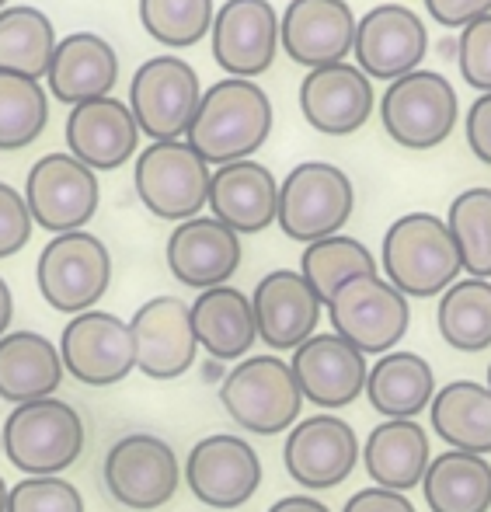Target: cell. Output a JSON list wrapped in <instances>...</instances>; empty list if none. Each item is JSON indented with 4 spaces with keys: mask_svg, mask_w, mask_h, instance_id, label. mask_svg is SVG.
I'll return each instance as SVG.
<instances>
[{
    "mask_svg": "<svg viewBox=\"0 0 491 512\" xmlns=\"http://www.w3.org/2000/svg\"><path fill=\"white\" fill-rule=\"evenodd\" d=\"M384 279L404 297H443L464 272L446 220L432 213H404L387 227L380 248Z\"/></svg>",
    "mask_w": 491,
    "mask_h": 512,
    "instance_id": "6da1fadb",
    "label": "cell"
},
{
    "mask_svg": "<svg viewBox=\"0 0 491 512\" xmlns=\"http://www.w3.org/2000/svg\"><path fill=\"white\" fill-rule=\"evenodd\" d=\"M272 133V102L255 81L223 77L202 95L189 126V143L206 164L248 161Z\"/></svg>",
    "mask_w": 491,
    "mask_h": 512,
    "instance_id": "7a4b0ae2",
    "label": "cell"
},
{
    "mask_svg": "<svg viewBox=\"0 0 491 512\" xmlns=\"http://www.w3.org/2000/svg\"><path fill=\"white\" fill-rule=\"evenodd\" d=\"M4 457L25 478H60L84 453V418L60 398L14 405L4 418Z\"/></svg>",
    "mask_w": 491,
    "mask_h": 512,
    "instance_id": "3957f363",
    "label": "cell"
},
{
    "mask_svg": "<svg viewBox=\"0 0 491 512\" xmlns=\"http://www.w3.org/2000/svg\"><path fill=\"white\" fill-rule=\"evenodd\" d=\"M220 405L251 436H279L300 422L303 394L279 356H248L223 377Z\"/></svg>",
    "mask_w": 491,
    "mask_h": 512,
    "instance_id": "277c9868",
    "label": "cell"
},
{
    "mask_svg": "<svg viewBox=\"0 0 491 512\" xmlns=\"http://www.w3.org/2000/svg\"><path fill=\"white\" fill-rule=\"evenodd\" d=\"M356 209L349 175L328 161H303L279 185V230L290 241L314 244L335 237Z\"/></svg>",
    "mask_w": 491,
    "mask_h": 512,
    "instance_id": "5b68a950",
    "label": "cell"
},
{
    "mask_svg": "<svg viewBox=\"0 0 491 512\" xmlns=\"http://www.w3.org/2000/svg\"><path fill=\"white\" fill-rule=\"evenodd\" d=\"M35 283L39 293L60 314H88L108 293L112 283V255L105 241L88 230L74 234H56L42 248L35 265Z\"/></svg>",
    "mask_w": 491,
    "mask_h": 512,
    "instance_id": "8992f818",
    "label": "cell"
},
{
    "mask_svg": "<svg viewBox=\"0 0 491 512\" xmlns=\"http://www.w3.org/2000/svg\"><path fill=\"white\" fill-rule=\"evenodd\" d=\"M136 196L154 216L171 223H185L209 206L213 171L189 140L150 143L136 157Z\"/></svg>",
    "mask_w": 491,
    "mask_h": 512,
    "instance_id": "52a82bcc",
    "label": "cell"
},
{
    "mask_svg": "<svg viewBox=\"0 0 491 512\" xmlns=\"http://www.w3.org/2000/svg\"><path fill=\"white\" fill-rule=\"evenodd\" d=\"M101 481L112 502L133 512H154L175 499L182 485L178 457L161 436L129 432L115 439L101 464Z\"/></svg>",
    "mask_w": 491,
    "mask_h": 512,
    "instance_id": "ba28073f",
    "label": "cell"
},
{
    "mask_svg": "<svg viewBox=\"0 0 491 512\" xmlns=\"http://www.w3.org/2000/svg\"><path fill=\"white\" fill-rule=\"evenodd\" d=\"M328 321L363 356H387L408 335L411 307L384 276H359L328 300Z\"/></svg>",
    "mask_w": 491,
    "mask_h": 512,
    "instance_id": "9c48e42d",
    "label": "cell"
},
{
    "mask_svg": "<svg viewBox=\"0 0 491 512\" xmlns=\"http://www.w3.org/2000/svg\"><path fill=\"white\" fill-rule=\"evenodd\" d=\"M202 105L199 74L182 56H154L133 74L129 112L140 133L154 143H171L189 136V126Z\"/></svg>",
    "mask_w": 491,
    "mask_h": 512,
    "instance_id": "30bf717a",
    "label": "cell"
},
{
    "mask_svg": "<svg viewBox=\"0 0 491 512\" xmlns=\"http://www.w3.org/2000/svg\"><path fill=\"white\" fill-rule=\"evenodd\" d=\"M457 91L436 70H411L397 77L380 98V119L397 147L432 150L457 126Z\"/></svg>",
    "mask_w": 491,
    "mask_h": 512,
    "instance_id": "8fae6325",
    "label": "cell"
},
{
    "mask_svg": "<svg viewBox=\"0 0 491 512\" xmlns=\"http://www.w3.org/2000/svg\"><path fill=\"white\" fill-rule=\"evenodd\" d=\"M25 203L35 227L49 234L84 230L98 209V178L74 154H46L32 164L25 182Z\"/></svg>",
    "mask_w": 491,
    "mask_h": 512,
    "instance_id": "7c38bea8",
    "label": "cell"
},
{
    "mask_svg": "<svg viewBox=\"0 0 491 512\" xmlns=\"http://www.w3.org/2000/svg\"><path fill=\"white\" fill-rule=\"evenodd\" d=\"M359 457V436L345 418L321 411V415L300 418L283 443V464L286 474L307 492H324L349 481L356 471Z\"/></svg>",
    "mask_w": 491,
    "mask_h": 512,
    "instance_id": "4fadbf2b",
    "label": "cell"
},
{
    "mask_svg": "<svg viewBox=\"0 0 491 512\" xmlns=\"http://www.w3.org/2000/svg\"><path fill=\"white\" fill-rule=\"evenodd\" d=\"M63 370L84 387H112L122 384L136 370V345L129 321L108 314V310H88L67 321L60 335Z\"/></svg>",
    "mask_w": 491,
    "mask_h": 512,
    "instance_id": "5bb4252c",
    "label": "cell"
},
{
    "mask_svg": "<svg viewBox=\"0 0 491 512\" xmlns=\"http://www.w3.org/2000/svg\"><path fill=\"white\" fill-rule=\"evenodd\" d=\"M185 485L202 506L241 509L262 488V457L248 439L216 432L189 450Z\"/></svg>",
    "mask_w": 491,
    "mask_h": 512,
    "instance_id": "9a60e30c",
    "label": "cell"
},
{
    "mask_svg": "<svg viewBox=\"0 0 491 512\" xmlns=\"http://www.w3.org/2000/svg\"><path fill=\"white\" fill-rule=\"evenodd\" d=\"M136 345V370L150 380H178L196 366L199 338L192 328V304L178 297H154L129 317Z\"/></svg>",
    "mask_w": 491,
    "mask_h": 512,
    "instance_id": "2e32d148",
    "label": "cell"
},
{
    "mask_svg": "<svg viewBox=\"0 0 491 512\" xmlns=\"http://www.w3.org/2000/svg\"><path fill=\"white\" fill-rule=\"evenodd\" d=\"M356 63L366 77L397 81V77L418 70L429 53V32L425 21L404 4H380L363 14L356 25Z\"/></svg>",
    "mask_w": 491,
    "mask_h": 512,
    "instance_id": "e0dca14e",
    "label": "cell"
},
{
    "mask_svg": "<svg viewBox=\"0 0 491 512\" xmlns=\"http://www.w3.org/2000/svg\"><path fill=\"white\" fill-rule=\"evenodd\" d=\"M279 53V14L269 0H223L213 18V56L227 77L265 74Z\"/></svg>",
    "mask_w": 491,
    "mask_h": 512,
    "instance_id": "ac0fdd59",
    "label": "cell"
},
{
    "mask_svg": "<svg viewBox=\"0 0 491 512\" xmlns=\"http://www.w3.org/2000/svg\"><path fill=\"white\" fill-rule=\"evenodd\" d=\"M356 14L349 0H290L279 18V42L300 67L345 63L356 46Z\"/></svg>",
    "mask_w": 491,
    "mask_h": 512,
    "instance_id": "d6986e66",
    "label": "cell"
},
{
    "mask_svg": "<svg viewBox=\"0 0 491 512\" xmlns=\"http://www.w3.org/2000/svg\"><path fill=\"white\" fill-rule=\"evenodd\" d=\"M293 377L300 384L303 401L338 411L352 405L356 398L366 394V377H370V363L359 349H352L345 338L331 335H314L293 352L290 359Z\"/></svg>",
    "mask_w": 491,
    "mask_h": 512,
    "instance_id": "ffe728a7",
    "label": "cell"
},
{
    "mask_svg": "<svg viewBox=\"0 0 491 512\" xmlns=\"http://www.w3.org/2000/svg\"><path fill=\"white\" fill-rule=\"evenodd\" d=\"M251 307L258 321V342H265L272 352H296L307 338H314L324 310L321 297L293 269H276L258 279Z\"/></svg>",
    "mask_w": 491,
    "mask_h": 512,
    "instance_id": "44dd1931",
    "label": "cell"
},
{
    "mask_svg": "<svg viewBox=\"0 0 491 512\" xmlns=\"http://www.w3.org/2000/svg\"><path fill=\"white\" fill-rule=\"evenodd\" d=\"M164 255H168L171 276L202 293L230 283L241 265V234H234L216 216H192L171 230Z\"/></svg>",
    "mask_w": 491,
    "mask_h": 512,
    "instance_id": "7402d4cb",
    "label": "cell"
},
{
    "mask_svg": "<svg viewBox=\"0 0 491 512\" xmlns=\"http://www.w3.org/2000/svg\"><path fill=\"white\" fill-rule=\"evenodd\" d=\"M300 112L317 133L349 136L366 126L373 112V84L352 63L310 70L300 84Z\"/></svg>",
    "mask_w": 491,
    "mask_h": 512,
    "instance_id": "603a6c76",
    "label": "cell"
},
{
    "mask_svg": "<svg viewBox=\"0 0 491 512\" xmlns=\"http://www.w3.org/2000/svg\"><path fill=\"white\" fill-rule=\"evenodd\" d=\"M209 209L234 234H262L279 216V185L265 164L234 161L213 171Z\"/></svg>",
    "mask_w": 491,
    "mask_h": 512,
    "instance_id": "cb8c5ba5",
    "label": "cell"
},
{
    "mask_svg": "<svg viewBox=\"0 0 491 512\" xmlns=\"http://www.w3.org/2000/svg\"><path fill=\"white\" fill-rule=\"evenodd\" d=\"M67 143L70 154L84 161L91 171H115L126 161H133L140 126H136L129 105L108 98H95L70 108L67 119Z\"/></svg>",
    "mask_w": 491,
    "mask_h": 512,
    "instance_id": "d4e9b609",
    "label": "cell"
},
{
    "mask_svg": "<svg viewBox=\"0 0 491 512\" xmlns=\"http://www.w3.org/2000/svg\"><path fill=\"white\" fill-rule=\"evenodd\" d=\"M432 464L429 432L415 418H384L373 425V432L363 443V467L370 481L387 492L408 495L425 481V471Z\"/></svg>",
    "mask_w": 491,
    "mask_h": 512,
    "instance_id": "484cf974",
    "label": "cell"
},
{
    "mask_svg": "<svg viewBox=\"0 0 491 512\" xmlns=\"http://www.w3.org/2000/svg\"><path fill=\"white\" fill-rule=\"evenodd\" d=\"M49 91L63 105H84L95 98H108L119 81V56L112 42L95 32H74L56 42L53 63H49Z\"/></svg>",
    "mask_w": 491,
    "mask_h": 512,
    "instance_id": "4316f807",
    "label": "cell"
},
{
    "mask_svg": "<svg viewBox=\"0 0 491 512\" xmlns=\"http://www.w3.org/2000/svg\"><path fill=\"white\" fill-rule=\"evenodd\" d=\"M63 377V356L53 338L39 331H7L0 338V398L11 405L56 398Z\"/></svg>",
    "mask_w": 491,
    "mask_h": 512,
    "instance_id": "83f0119b",
    "label": "cell"
},
{
    "mask_svg": "<svg viewBox=\"0 0 491 512\" xmlns=\"http://www.w3.org/2000/svg\"><path fill=\"white\" fill-rule=\"evenodd\" d=\"M192 328H196L199 349H206L220 363H241L258 342L255 307L248 293H241L237 286L202 290L192 304Z\"/></svg>",
    "mask_w": 491,
    "mask_h": 512,
    "instance_id": "f1b7e54d",
    "label": "cell"
},
{
    "mask_svg": "<svg viewBox=\"0 0 491 512\" xmlns=\"http://www.w3.org/2000/svg\"><path fill=\"white\" fill-rule=\"evenodd\" d=\"M436 373L418 352L394 349L370 366L366 401L384 418H418L436 398Z\"/></svg>",
    "mask_w": 491,
    "mask_h": 512,
    "instance_id": "f546056e",
    "label": "cell"
},
{
    "mask_svg": "<svg viewBox=\"0 0 491 512\" xmlns=\"http://www.w3.org/2000/svg\"><path fill=\"white\" fill-rule=\"evenodd\" d=\"M432 432L450 450L460 453H491V391L478 380H453L439 387L429 405Z\"/></svg>",
    "mask_w": 491,
    "mask_h": 512,
    "instance_id": "4dcf8cb0",
    "label": "cell"
},
{
    "mask_svg": "<svg viewBox=\"0 0 491 512\" xmlns=\"http://www.w3.org/2000/svg\"><path fill=\"white\" fill-rule=\"evenodd\" d=\"M425 506L432 512H488L491 509V464L478 453L446 450L432 457L422 481Z\"/></svg>",
    "mask_w": 491,
    "mask_h": 512,
    "instance_id": "1f68e13d",
    "label": "cell"
},
{
    "mask_svg": "<svg viewBox=\"0 0 491 512\" xmlns=\"http://www.w3.org/2000/svg\"><path fill=\"white\" fill-rule=\"evenodd\" d=\"M56 53L53 21L39 7H4L0 11V70L39 81L49 74Z\"/></svg>",
    "mask_w": 491,
    "mask_h": 512,
    "instance_id": "d6a6232c",
    "label": "cell"
},
{
    "mask_svg": "<svg viewBox=\"0 0 491 512\" xmlns=\"http://www.w3.org/2000/svg\"><path fill=\"white\" fill-rule=\"evenodd\" d=\"M439 335L457 352H485L491 345V279H457L439 297Z\"/></svg>",
    "mask_w": 491,
    "mask_h": 512,
    "instance_id": "836d02e7",
    "label": "cell"
},
{
    "mask_svg": "<svg viewBox=\"0 0 491 512\" xmlns=\"http://www.w3.org/2000/svg\"><path fill=\"white\" fill-rule=\"evenodd\" d=\"M300 276L307 279L310 290L328 307V300L335 297L349 279L377 276V258H373V251L366 248L363 241H356V237H349V234H335L303 248Z\"/></svg>",
    "mask_w": 491,
    "mask_h": 512,
    "instance_id": "e575fe53",
    "label": "cell"
},
{
    "mask_svg": "<svg viewBox=\"0 0 491 512\" xmlns=\"http://www.w3.org/2000/svg\"><path fill=\"white\" fill-rule=\"evenodd\" d=\"M460 262L471 279H491V189H464L446 213Z\"/></svg>",
    "mask_w": 491,
    "mask_h": 512,
    "instance_id": "d590c367",
    "label": "cell"
},
{
    "mask_svg": "<svg viewBox=\"0 0 491 512\" xmlns=\"http://www.w3.org/2000/svg\"><path fill=\"white\" fill-rule=\"evenodd\" d=\"M49 102L39 81L0 70V150H21L42 136Z\"/></svg>",
    "mask_w": 491,
    "mask_h": 512,
    "instance_id": "8d00e7d4",
    "label": "cell"
},
{
    "mask_svg": "<svg viewBox=\"0 0 491 512\" xmlns=\"http://www.w3.org/2000/svg\"><path fill=\"white\" fill-rule=\"evenodd\" d=\"M213 18V0H140L143 28L168 49L196 46L213 28Z\"/></svg>",
    "mask_w": 491,
    "mask_h": 512,
    "instance_id": "74e56055",
    "label": "cell"
},
{
    "mask_svg": "<svg viewBox=\"0 0 491 512\" xmlns=\"http://www.w3.org/2000/svg\"><path fill=\"white\" fill-rule=\"evenodd\" d=\"M7 512H84V499L63 478H25L11 488Z\"/></svg>",
    "mask_w": 491,
    "mask_h": 512,
    "instance_id": "f35d334b",
    "label": "cell"
},
{
    "mask_svg": "<svg viewBox=\"0 0 491 512\" xmlns=\"http://www.w3.org/2000/svg\"><path fill=\"white\" fill-rule=\"evenodd\" d=\"M457 63H460V77H464L474 91L491 95V14L471 21V25L460 32Z\"/></svg>",
    "mask_w": 491,
    "mask_h": 512,
    "instance_id": "ab89813d",
    "label": "cell"
},
{
    "mask_svg": "<svg viewBox=\"0 0 491 512\" xmlns=\"http://www.w3.org/2000/svg\"><path fill=\"white\" fill-rule=\"evenodd\" d=\"M35 220L28 213L25 192L0 182V258H11L32 241Z\"/></svg>",
    "mask_w": 491,
    "mask_h": 512,
    "instance_id": "60d3db41",
    "label": "cell"
},
{
    "mask_svg": "<svg viewBox=\"0 0 491 512\" xmlns=\"http://www.w3.org/2000/svg\"><path fill=\"white\" fill-rule=\"evenodd\" d=\"M432 21H439L443 28H460L464 32L471 21L491 14V0H425Z\"/></svg>",
    "mask_w": 491,
    "mask_h": 512,
    "instance_id": "b9f144b4",
    "label": "cell"
},
{
    "mask_svg": "<svg viewBox=\"0 0 491 512\" xmlns=\"http://www.w3.org/2000/svg\"><path fill=\"white\" fill-rule=\"evenodd\" d=\"M464 129H467V143H471L474 157L491 168V95H481L478 102L467 108Z\"/></svg>",
    "mask_w": 491,
    "mask_h": 512,
    "instance_id": "7bdbcfd3",
    "label": "cell"
},
{
    "mask_svg": "<svg viewBox=\"0 0 491 512\" xmlns=\"http://www.w3.org/2000/svg\"><path fill=\"white\" fill-rule=\"evenodd\" d=\"M342 512H418V509L411 506L408 495L370 485V488H363V492L352 495V499L342 506Z\"/></svg>",
    "mask_w": 491,
    "mask_h": 512,
    "instance_id": "ee69618b",
    "label": "cell"
},
{
    "mask_svg": "<svg viewBox=\"0 0 491 512\" xmlns=\"http://www.w3.org/2000/svg\"><path fill=\"white\" fill-rule=\"evenodd\" d=\"M269 512H331V509L324 502L310 499V495H286V499L272 502Z\"/></svg>",
    "mask_w": 491,
    "mask_h": 512,
    "instance_id": "f6af8a7d",
    "label": "cell"
},
{
    "mask_svg": "<svg viewBox=\"0 0 491 512\" xmlns=\"http://www.w3.org/2000/svg\"><path fill=\"white\" fill-rule=\"evenodd\" d=\"M11 317H14V297H11V286L0 279V338L7 335L11 328Z\"/></svg>",
    "mask_w": 491,
    "mask_h": 512,
    "instance_id": "bcb514c9",
    "label": "cell"
},
{
    "mask_svg": "<svg viewBox=\"0 0 491 512\" xmlns=\"http://www.w3.org/2000/svg\"><path fill=\"white\" fill-rule=\"evenodd\" d=\"M7 499H11V488H7V481L0 478V512H7Z\"/></svg>",
    "mask_w": 491,
    "mask_h": 512,
    "instance_id": "7dc6e473",
    "label": "cell"
},
{
    "mask_svg": "<svg viewBox=\"0 0 491 512\" xmlns=\"http://www.w3.org/2000/svg\"><path fill=\"white\" fill-rule=\"evenodd\" d=\"M0 453H4V429H0Z\"/></svg>",
    "mask_w": 491,
    "mask_h": 512,
    "instance_id": "c3c4849f",
    "label": "cell"
},
{
    "mask_svg": "<svg viewBox=\"0 0 491 512\" xmlns=\"http://www.w3.org/2000/svg\"><path fill=\"white\" fill-rule=\"evenodd\" d=\"M488 391H491V363H488Z\"/></svg>",
    "mask_w": 491,
    "mask_h": 512,
    "instance_id": "681fc988",
    "label": "cell"
},
{
    "mask_svg": "<svg viewBox=\"0 0 491 512\" xmlns=\"http://www.w3.org/2000/svg\"><path fill=\"white\" fill-rule=\"evenodd\" d=\"M4 7H7V0H0V11H4Z\"/></svg>",
    "mask_w": 491,
    "mask_h": 512,
    "instance_id": "f907efd6",
    "label": "cell"
}]
</instances>
